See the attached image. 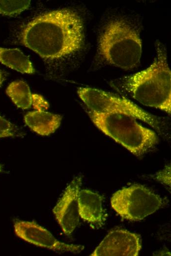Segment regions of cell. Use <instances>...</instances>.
Masks as SVG:
<instances>
[{
  "instance_id": "5bb4252c",
  "label": "cell",
  "mask_w": 171,
  "mask_h": 256,
  "mask_svg": "<svg viewBox=\"0 0 171 256\" xmlns=\"http://www.w3.org/2000/svg\"><path fill=\"white\" fill-rule=\"evenodd\" d=\"M29 0H0V14L13 16L20 14L28 8Z\"/></svg>"
},
{
  "instance_id": "ac0fdd59",
  "label": "cell",
  "mask_w": 171,
  "mask_h": 256,
  "mask_svg": "<svg viewBox=\"0 0 171 256\" xmlns=\"http://www.w3.org/2000/svg\"><path fill=\"white\" fill-rule=\"evenodd\" d=\"M4 76L3 75L2 73L0 70V87L1 86V84L4 80Z\"/></svg>"
},
{
  "instance_id": "2e32d148",
  "label": "cell",
  "mask_w": 171,
  "mask_h": 256,
  "mask_svg": "<svg viewBox=\"0 0 171 256\" xmlns=\"http://www.w3.org/2000/svg\"><path fill=\"white\" fill-rule=\"evenodd\" d=\"M31 105L36 111H45L49 107L48 102L38 94H33L31 97Z\"/></svg>"
},
{
  "instance_id": "7c38bea8",
  "label": "cell",
  "mask_w": 171,
  "mask_h": 256,
  "mask_svg": "<svg viewBox=\"0 0 171 256\" xmlns=\"http://www.w3.org/2000/svg\"><path fill=\"white\" fill-rule=\"evenodd\" d=\"M0 63L22 73L32 74L34 72L29 59L17 48L0 47Z\"/></svg>"
},
{
  "instance_id": "6da1fadb",
  "label": "cell",
  "mask_w": 171,
  "mask_h": 256,
  "mask_svg": "<svg viewBox=\"0 0 171 256\" xmlns=\"http://www.w3.org/2000/svg\"><path fill=\"white\" fill-rule=\"evenodd\" d=\"M20 42L41 57L57 59L82 48L84 28L82 19L73 10L63 8L40 15L23 29Z\"/></svg>"
},
{
  "instance_id": "5b68a950",
  "label": "cell",
  "mask_w": 171,
  "mask_h": 256,
  "mask_svg": "<svg viewBox=\"0 0 171 256\" xmlns=\"http://www.w3.org/2000/svg\"><path fill=\"white\" fill-rule=\"evenodd\" d=\"M165 199L141 184H133L117 191L111 198L114 210L123 219L139 221L163 206Z\"/></svg>"
},
{
  "instance_id": "9c48e42d",
  "label": "cell",
  "mask_w": 171,
  "mask_h": 256,
  "mask_svg": "<svg viewBox=\"0 0 171 256\" xmlns=\"http://www.w3.org/2000/svg\"><path fill=\"white\" fill-rule=\"evenodd\" d=\"M141 248L139 234L116 227L109 231L91 256H137Z\"/></svg>"
},
{
  "instance_id": "30bf717a",
  "label": "cell",
  "mask_w": 171,
  "mask_h": 256,
  "mask_svg": "<svg viewBox=\"0 0 171 256\" xmlns=\"http://www.w3.org/2000/svg\"><path fill=\"white\" fill-rule=\"evenodd\" d=\"M103 195L89 190H80L78 195L80 217L84 221L101 226L107 218L105 210L102 206Z\"/></svg>"
},
{
  "instance_id": "3957f363",
  "label": "cell",
  "mask_w": 171,
  "mask_h": 256,
  "mask_svg": "<svg viewBox=\"0 0 171 256\" xmlns=\"http://www.w3.org/2000/svg\"><path fill=\"white\" fill-rule=\"evenodd\" d=\"M86 110L98 128L137 157L143 156L158 143L156 134L131 116Z\"/></svg>"
},
{
  "instance_id": "52a82bcc",
  "label": "cell",
  "mask_w": 171,
  "mask_h": 256,
  "mask_svg": "<svg viewBox=\"0 0 171 256\" xmlns=\"http://www.w3.org/2000/svg\"><path fill=\"white\" fill-rule=\"evenodd\" d=\"M15 234L21 239L37 246L60 253L77 254L81 252L84 246L69 244L57 240L47 229L33 222L14 220Z\"/></svg>"
},
{
  "instance_id": "277c9868",
  "label": "cell",
  "mask_w": 171,
  "mask_h": 256,
  "mask_svg": "<svg viewBox=\"0 0 171 256\" xmlns=\"http://www.w3.org/2000/svg\"><path fill=\"white\" fill-rule=\"evenodd\" d=\"M98 50L110 64L124 69L136 66L142 52L137 32L122 19H114L105 26L98 41Z\"/></svg>"
},
{
  "instance_id": "9a60e30c",
  "label": "cell",
  "mask_w": 171,
  "mask_h": 256,
  "mask_svg": "<svg viewBox=\"0 0 171 256\" xmlns=\"http://www.w3.org/2000/svg\"><path fill=\"white\" fill-rule=\"evenodd\" d=\"M24 135V131L19 127L0 115V138L22 137Z\"/></svg>"
},
{
  "instance_id": "ba28073f",
  "label": "cell",
  "mask_w": 171,
  "mask_h": 256,
  "mask_svg": "<svg viewBox=\"0 0 171 256\" xmlns=\"http://www.w3.org/2000/svg\"><path fill=\"white\" fill-rule=\"evenodd\" d=\"M82 181L81 176L75 177L53 209L58 223L67 236L71 235L79 224L78 195Z\"/></svg>"
},
{
  "instance_id": "8fae6325",
  "label": "cell",
  "mask_w": 171,
  "mask_h": 256,
  "mask_svg": "<svg viewBox=\"0 0 171 256\" xmlns=\"http://www.w3.org/2000/svg\"><path fill=\"white\" fill-rule=\"evenodd\" d=\"M61 119L59 115L39 111L28 112L24 117L26 124L31 129L44 136L54 133L59 127Z\"/></svg>"
},
{
  "instance_id": "4fadbf2b",
  "label": "cell",
  "mask_w": 171,
  "mask_h": 256,
  "mask_svg": "<svg viewBox=\"0 0 171 256\" xmlns=\"http://www.w3.org/2000/svg\"><path fill=\"white\" fill-rule=\"evenodd\" d=\"M6 93L18 107L27 109L31 106L32 94L24 81L12 82L7 87Z\"/></svg>"
},
{
  "instance_id": "d6986e66",
  "label": "cell",
  "mask_w": 171,
  "mask_h": 256,
  "mask_svg": "<svg viewBox=\"0 0 171 256\" xmlns=\"http://www.w3.org/2000/svg\"><path fill=\"white\" fill-rule=\"evenodd\" d=\"M2 165L0 164V172L2 171Z\"/></svg>"
},
{
  "instance_id": "7a4b0ae2",
  "label": "cell",
  "mask_w": 171,
  "mask_h": 256,
  "mask_svg": "<svg viewBox=\"0 0 171 256\" xmlns=\"http://www.w3.org/2000/svg\"><path fill=\"white\" fill-rule=\"evenodd\" d=\"M157 47L152 64L145 69L124 78L121 86L141 104L170 114L171 73L165 48L161 44Z\"/></svg>"
},
{
  "instance_id": "8992f818",
  "label": "cell",
  "mask_w": 171,
  "mask_h": 256,
  "mask_svg": "<svg viewBox=\"0 0 171 256\" xmlns=\"http://www.w3.org/2000/svg\"><path fill=\"white\" fill-rule=\"evenodd\" d=\"M78 94L86 108L88 110L97 113L128 115L147 124L159 133L162 131V123L157 117L142 110L129 99L89 87L79 88Z\"/></svg>"
},
{
  "instance_id": "e0dca14e",
  "label": "cell",
  "mask_w": 171,
  "mask_h": 256,
  "mask_svg": "<svg viewBox=\"0 0 171 256\" xmlns=\"http://www.w3.org/2000/svg\"><path fill=\"white\" fill-rule=\"evenodd\" d=\"M155 179L166 186L171 187V166L168 165L164 169L157 173Z\"/></svg>"
}]
</instances>
